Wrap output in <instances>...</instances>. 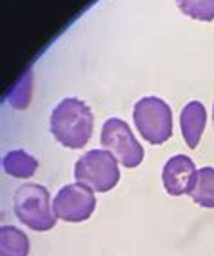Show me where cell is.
Masks as SVG:
<instances>
[{
  "instance_id": "obj_5",
  "label": "cell",
  "mask_w": 214,
  "mask_h": 256,
  "mask_svg": "<svg viewBox=\"0 0 214 256\" xmlns=\"http://www.w3.org/2000/svg\"><path fill=\"white\" fill-rule=\"evenodd\" d=\"M102 148H106L124 168H138L144 160V148L140 146L131 128L120 118H109L104 122L100 134Z\"/></svg>"
},
{
  "instance_id": "obj_10",
  "label": "cell",
  "mask_w": 214,
  "mask_h": 256,
  "mask_svg": "<svg viewBox=\"0 0 214 256\" xmlns=\"http://www.w3.org/2000/svg\"><path fill=\"white\" fill-rule=\"evenodd\" d=\"M4 171L13 178H31L38 169V160L22 149L10 151L2 160Z\"/></svg>"
},
{
  "instance_id": "obj_11",
  "label": "cell",
  "mask_w": 214,
  "mask_h": 256,
  "mask_svg": "<svg viewBox=\"0 0 214 256\" xmlns=\"http://www.w3.org/2000/svg\"><path fill=\"white\" fill-rule=\"evenodd\" d=\"M189 194L194 204L207 209H214V168L198 169L194 188Z\"/></svg>"
},
{
  "instance_id": "obj_9",
  "label": "cell",
  "mask_w": 214,
  "mask_h": 256,
  "mask_svg": "<svg viewBox=\"0 0 214 256\" xmlns=\"http://www.w3.org/2000/svg\"><path fill=\"white\" fill-rule=\"evenodd\" d=\"M31 244L26 232L15 226L0 227V256H28Z\"/></svg>"
},
{
  "instance_id": "obj_1",
  "label": "cell",
  "mask_w": 214,
  "mask_h": 256,
  "mask_svg": "<svg viewBox=\"0 0 214 256\" xmlns=\"http://www.w3.org/2000/svg\"><path fill=\"white\" fill-rule=\"evenodd\" d=\"M94 116L86 102L80 98H64L53 109L49 128L54 140L64 148L82 149L91 140Z\"/></svg>"
},
{
  "instance_id": "obj_3",
  "label": "cell",
  "mask_w": 214,
  "mask_h": 256,
  "mask_svg": "<svg viewBox=\"0 0 214 256\" xmlns=\"http://www.w3.org/2000/svg\"><path fill=\"white\" fill-rule=\"evenodd\" d=\"M74 178L96 192L111 191L120 180L118 160L107 149H91L74 164Z\"/></svg>"
},
{
  "instance_id": "obj_4",
  "label": "cell",
  "mask_w": 214,
  "mask_h": 256,
  "mask_svg": "<svg viewBox=\"0 0 214 256\" xmlns=\"http://www.w3.org/2000/svg\"><path fill=\"white\" fill-rule=\"evenodd\" d=\"M132 120L138 133L152 146H160L172 136V111L158 96H144L134 104Z\"/></svg>"
},
{
  "instance_id": "obj_12",
  "label": "cell",
  "mask_w": 214,
  "mask_h": 256,
  "mask_svg": "<svg viewBox=\"0 0 214 256\" xmlns=\"http://www.w3.org/2000/svg\"><path fill=\"white\" fill-rule=\"evenodd\" d=\"M184 15L202 22L214 20V0H176Z\"/></svg>"
},
{
  "instance_id": "obj_2",
  "label": "cell",
  "mask_w": 214,
  "mask_h": 256,
  "mask_svg": "<svg viewBox=\"0 0 214 256\" xmlns=\"http://www.w3.org/2000/svg\"><path fill=\"white\" fill-rule=\"evenodd\" d=\"M13 209L20 222L33 231H51L56 224L49 191L40 184L20 186L13 198Z\"/></svg>"
},
{
  "instance_id": "obj_7",
  "label": "cell",
  "mask_w": 214,
  "mask_h": 256,
  "mask_svg": "<svg viewBox=\"0 0 214 256\" xmlns=\"http://www.w3.org/2000/svg\"><path fill=\"white\" fill-rule=\"evenodd\" d=\"M196 166L189 156L174 154L169 158L162 171V182L167 194L170 196H182L189 194L196 182Z\"/></svg>"
},
{
  "instance_id": "obj_8",
  "label": "cell",
  "mask_w": 214,
  "mask_h": 256,
  "mask_svg": "<svg viewBox=\"0 0 214 256\" xmlns=\"http://www.w3.org/2000/svg\"><path fill=\"white\" fill-rule=\"evenodd\" d=\"M205 124H207V111H205L204 104L198 100H192L182 109L180 114V128L184 134L185 144L190 149L198 148L202 134H204Z\"/></svg>"
},
{
  "instance_id": "obj_6",
  "label": "cell",
  "mask_w": 214,
  "mask_h": 256,
  "mask_svg": "<svg viewBox=\"0 0 214 256\" xmlns=\"http://www.w3.org/2000/svg\"><path fill=\"white\" fill-rule=\"evenodd\" d=\"M96 209L94 191L84 184H68L64 186L53 200L54 216L69 224H78L89 220Z\"/></svg>"
},
{
  "instance_id": "obj_13",
  "label": "cell",
  "mask_w": 214,
  "mask_h": 256,
  "mask_svg": "<svg viewBox=\"0 0 214 256\" xmlns=\"http://www.w3.org/2000/svg\"><path fill=\"white\" fill-rule=\"evenodd\" d=\"M212 120H214V106H212Z\"/></svg>"
}]
</instances>
